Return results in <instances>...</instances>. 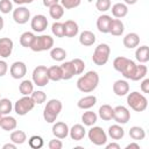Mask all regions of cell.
Listing matches in <instances>:
<instances>
[{"label": "cell", "instance_id": "cell-37", "mask_svg": "<svg viewBox=\"0 0 149 149\" xmlns=\"http://www.w3.org/2000/svg\"><path fill=\"white\" fill-rule=\"evenodd\" d=\"M49 15L55 19V20H59L63 15H64V8L61 3H56L51 7H49Z\"/></svg>", "mask_w": 149, "mask_h": 149}, {"label": "cell", "instance_id": "cell-48", "mask_svg": "<svg viewBox=\"0 0 149 149\" xmlns=\"http://www.w3.org/2000/svg\"><path fill=\"white\" fill-rule=\"evenodd\" d=\"M48 147L49 149H62L63 148V143L61 141V139H54V140H50V142L48 143Z\"/></svg>", "mask_w": 149, "mask_h": 149}, {"label": "cell", "instance_id": "cell-40", "mask_svg": "<svg viewBox=\"0 0 149 149\" xmlns=\"http://www.w3.org/2000/svg\"><path fill=\"white\" fill-rule=\"evenodd\" d=\"M30 98L35 105H41L47 100V94L43 91H33V93L30 94Z\"/></svg>", "mask_w": 149, "mask_h": 149}, {"label": "cell", "instance_id": "cell-29", "mask_svg": "<svg viewBox=\"0 0 149 149\" xmlns=\"http://www.w3.org/2000/svg\"><path fill=\"white\" fill-rule=\"evenodd\" d=\"M50 57L51 59L56 61V62H63L66 57V51L65 49L61 48V47H55L50 49Z\"/></svg>", "mask_w": 149, "mask_h": 149}, {"label": "cell", "instance_id": "cell-3", "mask_svg": "<svg viewBox=\"0 0 149 149\" xmlns=\"http://www.w3.org/2000/svg\"><path fill=\"white\" fill-rule=\"evenodd\" d=\"M127 104L128 106L134 109L135 112H143L148 107V99L146 98L144 94L140 92H128L127 93Z\"/></svg>", "mask_w": 149, "mask_h": 149}, {"label": "cell", "instance_id": "cell-14", "mask_svg": "<svg viewBox=\"0 0 149 149\" xmlns=\"http://www.w3.org/2000/svg\"><path fill=\"white\" fill-rule=\"evenodd\" d=\"M52 134L57 139H61V140L65 139L69 135V127H68V125L65 122H63V121H58V122L54 123V126H52Z\"/></svg>", "mask_w": 149, "mask_h": 149}, {"label": "cell", "instance_id": "cell-27", "mask_svg": "<svg viewBox=\"0 0 149 149\" xmlns=\"http://www.w3.org/2000/svg\"><path fill=\"white\" fill-rule=\"evenodd\" d=\"M98 114H99V118L104 121H109L113 119V107L105 104V105H101L99 107V111H98Z\"/></svg>", "mask_w": 149, "mask_h": 149}, {"label": "cell", "instance_id": "cell-53", "mask_svg": "<svg viewBox=\"0 0 149 149\" xmlns=\"http://www.w3.org/2000/svg\"><path fill=\"white\" fill-rule=\"evenodd\" d=\"M34 0H13V2H15L16 5H27V3H31Z\"/></svg>", "mask_w": 149, "mask_h": 149}, {"label": "cell", "instance_id": "cell-35", "mask_svg": "<svg viewBox=\"0 0 149 149\" xmlns=\"http://www.w3.org/2000/svg\"><path fill=\"white\" fill-rule=\"evenodd\" d=\"M19 91L22 95H30L34 91V83L26 79V80H22L20 86H19Z\"/></svg>", "mask_w": 149, "mask_h": 149}, {"label": "cell", "instance_id": "cell-58", "mask_svg": "<svg viewBox=\"0 0 149 149\" xmlns=\"http://www.w3.org/2000/svg\"><path fill=\"white\" fill-rule=\"evenodd\" d=\"M1 118H2V114L0 113V121H1Z\"/></svg>", "mask_w": 149, "mask_h": 149}, {"label": "cell", "instance_id": "cell-31", "mask_svg": "<svg viewBox=\"0 0 149 149\" xmlns=\"http://www.w3.org/2000/svg\"><path fill=\"white\" fill-rule=\"evenodd\" d=\"M129 136L130 139H133L134 141H139V140H143L146 137V130L140 127V126H133L129 129Z\"/></svg>", "mask_w": 149, "mask_h": 149}, {"label": "cell", "instance_id": "cell-47", "mask_svg": "<svg viewBox=\"0 0 149 149\" xmlns=\"http://www.w3.org/2000/svg\"><path fill=\"white\" fill-rule=\"evenodd\" d=\"M59 1H61V5L63 6V8H65V9L76 8L81 2V0H59Z\"/></svg>", "mask_w": 149, "mask_h": 149}, {"label": "cell", "instance_id": "cell-32", "mask_svg": "<svg viewBox=\"0 0 149 149\" xmlns=\"http://www.w3.org/2000/svg\"><path fill=\"white\" fill-rule=\"evenodd\" d=\"M48 77L52 81H59L62 80V71L59 65H52L48 68Z\"/></svg>", "mask_w": 149, "mask_h": 149}, {"label": "cell", "instance_id": "cell-15", "mask_svg": "<svg viewBox=\"0 0 149 149\" xmlns=\"http://www.w3.org/2000/svg\"><path fill=\"white\" fill-rule=\"evenodd\" d=\"M112 22V16L107 15V14H102L98 17L97 20V28L100 33L102 34H107L109 31V26Z\"/></svg>", "mask_w": 149, "mask_h": 149}, {"label": "cell", "instance_id": "cell-34", "mask_svg": "<svg viewBox=\"0 0 149 149\" xmlns=\"http://www.w3.org/2000/svg\"><path fill=\"white\" fill-rule=\"evenodd\" d=\"M135 69H136V64H135V62L132 61V59H128V62H127V64L125 65V68L122 69L121 73H122V76H123L126 79H132Z\"/></svg>", "mask_w": 149, "mask_h": 149}, {"label": "cell", "instance_id": "cell-26", "mask_svg": "<svg viewBox=\"0 0 149 149\" xmlns=\"http://www.w3.org/2000/svg\"><path fill=\"white\" fill-rule=\"evenodd\" d=\"M135 58L137 62L144 64L149 61V48L148 45H141L137 47L136 51H135Z\"/></svg>", "mask_w": 149, "mask_h": 149}, {"label": "cell", "instance_id": "cell-5", "mask_svg": "<svg viewBox=\"0 0 149 149\" xmlns=\"http://www.w3.org/2000/svg\"><path fill=\"white\" fill-rule=\"evenodd\" d=\"M52 47H54V38L50 35H40L34 37L30 49L35 52H41V51L50 50Z\"/></svg>", "mask_w": 149, "mask_h": 149}, {"label": "cell", "instance_id": "cell-39", "mask_svg": "<svg viewBox=\"0 0 149 149\" xmlns=\"http://www.w3.org/2000/svg\"><path fill=\"white\" fill-rule=\"evenodd\" d=\"M13 109V104L8 98H0V113L2 115H7L12 112Z\"/></svg>", "mask_w": 149, "mask_h": 149}, {"label": "cell", "instance_id": "cell-52", "mask_svg": "<svg viewBox=\"0 0 149 149\" xmlns=\"http://www.w3.org/2000/svg\"><path fill=\"white\" fill-rule=\"evenodd\" d=\"M106 149H120V144L115 143V142H112V143L106 144Z\"/></svg>", "mask_w": 149, "mask_h": 149}, {"label": "cell", "instance_id": "cell-45", "mask_svg": "<svg viewBox=\"0 0 149 149\" xmlns=\"http://www.w3.org/2000/svg\"><path fill=\"white\" fill-rule=\"evenodd\" d=\"M13 10V3L10 0H0V12L2 14H8Z\"/></svg>", "mask_w": 149, "mask_h": 149}, {"label": "cell", "instance_id": "cell-33", "mask_svg": "<svg viewBox=\"0 0 149 149\" xmlns=\"http://www.w3.org/2000/svg\"><path fill=\"white\" fill-rule=\"evenodd\" d=\"M147 72H148V68L146 65H143L142 63L141 64H136V69L134 71V74L130 80H134V81H137V80H141L143 79L146 76H147Z\"/></svg>", "mask_w": 149, "mask_h": 149}, {"label": "cell", "instance_id": "cell-38", "mask_svg": "<svg viewBox=\"0 0 149 149\" xmlns=\"http://www.w3.org/2000/svg\"><path fill=\"white\" fill-rule=\"evenodd\" d=\"M34 37H35V35L31 31H24L20 36V44L24 48H30Z\"/></svg>", "mask_w": 149, "mask_h": 149}, {"label": "cell", "instance_id": "cell-43", "mask_svg": "<svg viewBox=\"0 0 149 149\" xmlns=\"http://www.w3.org/2000/svg\"><path fill=\"white\" fill-rule=\"evenodd\" d=\"M127 62H128V58H127V57L119 56V57H116V58L113 61V68H114L116 71L121 72L122 69L125 68V65L127 64Z\"/></svg>", "mask_w": 149, "mask_h": 149}, {"label": "cell", "instance_id": "cell-42", "mask_svg": "<svg viewBox=\"0 0 149 149\" xmlns=\"http://www.w3.org/2000/svg\"><path fill=\"white\" fill-rule=\"evenodd\" d=\"M51 31L56 37H64V26L62 22H54L51 26Z\"/></svg>", "mask_w": 149, "mask_h": 149}, {"label": "cell", "instance_id": "cell-57", "mask_svg": "<svg viewBox=\"0 0 149 149\" xmlns=\"http://www.w3.org/2000/svg\"><path fill=\"white\" fill-rule=\"evenodd\" d=\"M3 26H5V22H3V19H2V16H0V31L2 30V28H3Z\"/></svg>", "mask_w": 149, "mask_h": 149}, {"label": "cell", "instance_id": "cell-19", "mask_svg": "<svg viewBox=\"0 0 149 149\" xmlns=\"http://www.w3.org/2000/svg\"><path fill=\"white\" fill-rule=\"evenodd\" d=\"M122 42H123V45H125L126 48H128V49H134V48H136V47L140 44V36H139L136 33H128V34L123 37Z\"/></svg>", "mask_w": 149, "mask_h": 149}, {"label": "cell", "instance_id": "cell-36", "mask_svg": "<svg viewBox=\"0 0 149 149\" xmlns=\"http://www.w3.org/2000/svg\"><path fill=\"white\" fill-rule=\"evenodd\" d=\"M27 140V135L23 130H14L10 133V141L13 143L17 144H23Z\"/></svg>", "mask_w": 149, "mask_h": 149}, {"label": "cell", "instance_id": "cell-54", "mask_svg": "<svg viewBox=\"0 0 149 149\" xmlns=\"http://www.w3.org/2000/svg\"><path fill=\"white\" fill-rule=\"evenodd\" d=\"M132 148H135V149H140V144L136 143V142H132L126 146V149H132Z\"/></svg>", "mask_w": 149, "mask_h": 149}, {"label": "cell", "instance_id": "cell-1", "mask_svg": "<svg viewBox=\"0 0 149 149\" xmlns=\"http://www.w3.org/2000/svg\"><path fill=\"white\" fill-rule=\"evenodd\" d=\"M99 84V74L95 71H87L77 80V87L80 92H93Z\"/></svg>", "mask_w": 149, "mask_h": 149}, {"label": "cell", "instance_id": "cell-16", "mask_svg": "<svg viewBox=\"0 0 149 149\" xmlns=\"http://www.w3.org/2000/svg\"><path fill=\"white\" fill-rule=\"evenodd\" d=\"M113 92L118 95V97H123L129 92V84L127 80L123 79H119L116 81H114L113 84Z\"/></svg>", "mask_w": 149, "mask_h": 149}, {"label": "cell", "instance_id": "cell-55", "mask_svg": "<svg viewBox=\"0 0 149 149\" xmlns=\"http://www.w3.org/2000/svg\"><path fill=\"white\" fill-rule=\"evenodd\" d=\"M2 148H3V149H15V148H16V144L13 143V142H12V143H6V144L2 146Z\"/></svg>", "mask_w": 149, "mask_h": 149}, {"label": "cell", "instance_id": "cell-25", "mask_svg": "<svg viewBox=\"0 0 149 149\" xmlns=\"http://www.w3.org/2000/svg\"><path fill=\"white\" fill-rule=\"evenodd\" d=\"M59 66H61V71H62V79L69 80L76 74L74 73V68H73L71 61L70 62H64Z\"/></svg>", "mask_w": 149, "mask_h": 149}, {"label": "cell", "instance_id": "cell-9", "mask_svg": "<svg viewBox=\"0 0 149 149\" xmlns=\"http://www.w3.org/2000/svg\"><path fill=\"white\" fill-rule=\"evenodd\" d=\"M130 119V112L126 106H116L113 108V120L119 125H125Z\"/></svg>", "mask_w": 149, "mask_h": 149}, {"label": "cell", "instance_id": "cell-2", "mask_svg": "<svg viewBox=\"0 0 149 149\" xmlns=\"http://www.w3.org/2000/svg\"><path fill=\"white\" fill-rule=\"evenodd\" d=\"M63 108V105L61 102V100L58 99H50L43 111V119L48 122V123H52L56 121L57 116L59 115L61 111Z\"/></svg>", "mask_w": 149, "mask_h": 149}, {"label": "cell", "instance_id": "cell-28", "mask_svg": "<svg viewBox=\"0 0 149 149\" xmlns=\"http://www.w3.org/2000/svg\"><path fill=\"white\" fill-rule=\"evenodd\" d=\"M108 136L112 137L113 140H121L125 136V129L119 125H112L108 128Z\"/></svg>", "mask_w": 149, "mask_h": 149}, {"label": "cell", "instance_id": "cell-10", "mask_svg": "<svg viewBox=\"0 0 149 149\" xmlns=\"http://www.w3.org/2000/svg\"><path fill=\"white\" fill-rule=\"evenodd\" d=\"M30 19V12L24 6H19L13 10V20L19 24H24Z\"/></svg>", "mask_w": 149, "mask_h": 149}, {"label": "cell", "instance_id": "cell-50", "mask_svg": "<svg viewBox=\"0 0 149 149\" xmlns=\"http://www.w3.org/2000/svg\"><path fill=\"white\" fill-rule=\"evenodd\" d=\"M141 91L143 93H149V78H146L141 83Z\"/></svg>", "mask_w": 149, "mask_h": 149}, {"label": "cell", "instance_id": "cell-20", "mask_svg": "<svg viewBox=\"0 0 149 149\" xmlns=\"http://www.w3.org/2000/svg\"><path fill=\"white\" fill-rule=\"evenodd\" d=\"M16 126H17V122H16L15 118H13L8 114L5 115V116L2 115L1 121H0V128H2L3 130L9 132V130H14L16 128Z\"/></svg>", "mask_w": 149, "mask_h": 149}, {"label": "cell", "instance_id": "cell-4", "mask_svg": "<svg viewBox=\"0 0 149 149\" xmlns=\"http://www.w3.org/2000/svg\"><path fill=\"white\" fill-rule=\"evenodd\" d=\"M109 55H111L109 45L106 43H100L98 47H95V49L93 51L92 62L98 66L105 65L109 59Z\"/></svg>", "mask_w": 149, "mask_h": 149}, {"label": "cell", "instance_id": "cell-13", "mask_svg": "<svg viewBox=\"0 0 149 149\" xmlns=\"http://www.w3.org/2000/svg\"><path fill=\"white\" fill-rule=\"evenodd\" d=\"M14 48V43L9 37H1L0 38V57L7 58L12 55Z\"/></svg>", "mask_w": 149, "mask_h": 149}, {"label": "cell", "instance_id": "cell-17", "mask_svg": "<svg viewBox=\"0 0 149 149\" xmlns=\"http://www.w3.org/2000/svg\"><path fill=\"white\" fill-rule=\"evenodd\" d=\"M85 134H86V129H85V127H84L83 125H80V123H76V125H73V126L71 127V129H69V135H70V137H71L72 140H74V141H80V140H83L84 136H85Z\"/></svg>", "mask_w": 149, "mask_h": 149}, {"label": "cell", "instance_id": "cell-44", "mask_svg": "<svg viewBox=\"0 0 149 149\" xmlns=\"http://www.w3.org/2000/svg\"><path fill=\"white\" fill-rule=\"evenodd\" d=\"M71 63H72V65L74 68V73L76 74H81L84 72V70H85V63H84L83 59H80V58H73L71 61Z\"/></svg>", "mask_w": 149, "mask_h": 149}, {"label": "cell", "instance_id": "cell-56", "mask_svg": "<svg viewBox=\"0 0 149 149\" xmlns=\"http://www.w3.org/2000/svg\"><path fill=\"white\" fill-rule=\"evenodd\" d=\"M126 5H135L137 2V0H123Z\"/></svg>", "mask_w": 149, "mask_h": 149}, {"label": "cell", "instance_id": "cell-46", "mask_svg": "<svg viewBox=\"0 0 149 149\" xmlns=\"http://www.w3.org/2000/svg\"><path fill=\"white\" fill-rule=\"evenodd\" d=\"M111 0H97L95 2V7L99 12H107L111 8Z\"/></svg>", "mask_w": 149, "mask_h": 149}, {"label": "cell", "instance_id": "cell-22", "mask_svg": "<svg viewBox=\"0 0 149 149\" xmlns=\"http://www.w3.org/2000/svg\"><path fill=\"white\" fill-rule=\"evenodd\" d=\"M95 104H97V97L90 94V95H86V97L80 98V99L78 100V102H77V106H78L79 108H81V109H90V108H92Z\"/></svg>", "mask_w": 149, "mask_h": 149}, {"label": "cell", "instance_id": "cell-18", "mask_svg": "<svg viewBox=\"0 0 149 149\" xmlns=\"http://www.w3.org/2000/svg\"><path fill=\"white\" fill-rule=\"evenodd\" d=\"M63 26H64V36L66 37H74L79 31V27L77 22L73 20H66L63 23Z\"/></svg>", "mask_w": 149, "mask_h": 149}, {"label": "cell", "instance_id": "cell-49", "mask_svg": "<svg viewBox=\"0 0 149 149\" xmlns=\"http://www.w3.org/2000/svg\"><path fill=\"white\" fill-rule=\"evenodd\" d=\"M7 71H8V64L5 61L0 59V77H3L7 73Z\"/></svg>", "mask_w": 149, "mask_h": 149}, {"label": "cell", "instance_id": "cell-11", "mask_svg": "<svg viewBox=\"0 0 149 149\" xmlns=\"http://www.w3.org/2000/svg\"><path fill=\"white\" fill-rule=\"evenodd\" d=\"M9 72L14 79H21L27 73V65L21 61H16L10 65Z\"/></svg>", "mask_w": 149, "mask_h": 149}, {"label": "cell", "instance_id": "cell-23", "mask_svg": "<svg viewBox=\"0 0 149 149\" xmlns=\"http://www.w3.org/2000/svg\"><path fill=\"white\" fill-rule=\"evenodd\" d=\"M125 30V26L123 22L120 19H112L111 26H109V34L114 35V36H121L123 34Z\"/></svg>", "mask_w": 149, "mask_h": 149}, {"label": "cell", "instance_id": "cell-41", "mask_svg": "<svg viewBox=\"0 0 149 149\" xmlns=\"http://www.w3.org/2000/svg\"><path fill=\"white\" fill-rule=\"evenodd\" d=\"M28 143H29V147L33 148V149H40L43 147L44 144V141L41 136L38 135H33L29 140H28Z\"/></svg>", "mask_w": 149, "mask_h": 149}, {"label": "cell", "instance_id": "cell-12", "mask_svg": "<svg viewBox=\"0 0 149 149\" xmlns=\"http://www.w3.org/2000/svg\"><path fill=\"white\" fill-rule=\"evenodd\" d=\"M30 26L33 28L34 31H37V33H42L47 29L48 27V19L43 15V14H37L35 15L31 21H30Z\"/></svg>", "mask_w": 149, "mask_h": 149}, {"label": "cell", "instance_id": "cell-30", "mask_svg": "<svg viewBox=\"0 0 149 149\" xmlns=\"http://www.w3.org/2000/svg\"><path fill=\"white\" fill-rule=\"evenodd\" d=\"M98 120V115L92 112V111H87V112H84L83 115H81V121L84 123V126H88V127H92Z\"/></svg>", "mask_w": 149, "mask_h": 149}, {"label": "cell", "instance_id": "cell-6", "mask_svg": "<svg viewBox=\"0 0 149 149\" xmlns=\"http://www.w3.org/2000/svg\"><path fill=\"white\" fill-rule=\"evenodd\" d=\"M34 106H35V104L31 100L30 95H23L22 98L16 100V102H15V105L13 107H14V111H15V113L17 115L23 116V115L28 114L34 108Z\"/></svg>", "mask_w": 149, "mask_h": 149}, {"label": "cell", "instance_id": "cell-24", "mask_svg": "<svg viewBox=\"0 0 149 149\" xmlns=\"http://www.w3.org/2000/svg\"><path fill=\"white\" fill-rule=\"evenodd\" d=\"M95 42V35L90 30H84L79 35V43L84 47L93 45Z\"/></svg>", "mask_w": 149, "mask_h": 149}, {"label": "cell", "instance_id": "cell-7", "mask_svg": "<svg viewBox=\"0 0 149 149\" xmlns=\"http://www.w3.org/2000/svg\"><path fill=\"white\" fill-rule=\"evenodd\" d=\"M31 78H33V83L36 86H38V87L45 86L50 81V79L48 77V68L44 65H37L33 71Z\"/></svg>", "mask_w": 149, "mask_h": 149}, {"label": "cell", "instance_id": "cell-8", "mask_svg": "<svg viewBox=\"0 0 149 149\" xmlns=\"http://www.w3.org/2000/svg\"><path fill=\"white\" fill-rule=\"evenodd\" d=\"M88 140L95 146H104L107 143V134L99 126H93L87 133Z\"/></svg>", "mask_w": 149, "mask_h": 149}, {"label": "cell", "instance_id": "cell-51", "mask_svg": "<svg viewBox=\"0 0 149 149\" xmlns=\"http://www.w3.org/2000/svg\"><path fill=\"white\" fill-rule=\"evenodd\" d=\"M56 3H59V0H43V6H45L48 8Z\"/></svg>", "mask_w": 149, "mask_h": 149}, {"label": "cell", "instance_id": "cell-21", "mask_svg": "<svg viewBox=\"0 0 149 149\" xmlns=\"http://www.w3.org/2000/svg\"><path fill=\"white\" fill-rule=\"evenodd\" d=\"M112 14L114 17L116 19H122L125 17L127 14H128V7L126 3H122V2H116L112 6Z\"/></svg>", "mask_w": 149, "mask_h": 149}]
</instances>
